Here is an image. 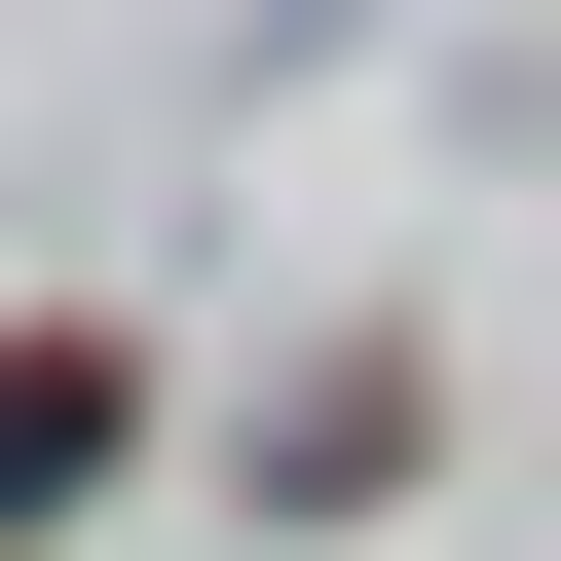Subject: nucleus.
Segmentation results:
<instances>
[{
	"label": "nucleus",
	"mask_w": 561,
	"mask_h": 561,
	"mask_svg": "<svg viewBox=\"0 0 561 561\" xmlns=\"http://www.w3.org/2000/svg\"><path fill=\"white\" fill-rule=\"evenodd\" d=\"M76 449H113V412H76V375H0V524H38V486H76Z\"/></svg>",
	"instance_id": "obj_1"
}]
</instances>
